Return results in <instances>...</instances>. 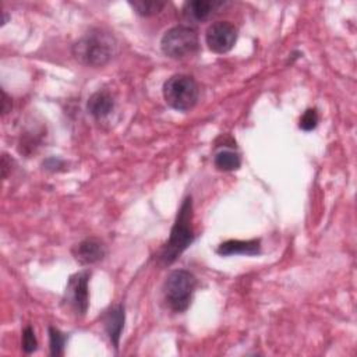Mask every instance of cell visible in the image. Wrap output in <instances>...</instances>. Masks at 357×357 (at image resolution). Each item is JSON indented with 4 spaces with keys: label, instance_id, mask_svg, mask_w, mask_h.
<instances>
[{
    "label": "cell",
    "instance_id": "1",
    "mask_svg": "<svg viewBox=\"0 0 357 357\" xmlns=\"http://www.w3.org/2000/svg\"><path fill=\"white\" fill-rule=\"evenodd\" d=\"M74 59L88 67H103L117 52L116 38L100 28L91 29L73 45Z\"/></svg>",
    "mask_w": 357,
    "mask_h": 357
},
{
    "label": "cell",
    "instance_id": "2",
    "mask_svg": "<svg viewBox=\"0 0 357 357\" xmlns=\"http://www.w3.org/2000/svg\"><path fill=\"white\" fill-rule=\"evenodd\" d=\"M191 219H192V202H191V198L187 197L183 201L180 211L176 216V222L172 227L169 240L159 252L158 259L160 264L163 265L173 264L194 241Z\"/></svg>",
    "mask_w": 357,
    "mask_h": 357
},
{
    "label": "cell",
    "instance_id": "3",
    "mask_svg": "<svg viewBox=\"0 0 357 357\" xmlns=\"http://www.w3.org/2000/svg\"><path fill=\"white\" fill-rule=\"evenodd\" d=\"M197 287L195 276L185 269H176L169 273L163 284V296L169 308L174 312H184Z\"/></svg>",
    "mask_w": 357,
    "mask_h": 357
},
{
    "label": "cell",
    "instance_id": "4",
    "mask_svg": "<svg viewBox=\"0 0 357 357\" xmlns=\"http://www.w3.org/2000/svg\"><path fill=\"white\" fill-rule=\"evenodd\" d=\"M198 85L190 75L176 74L163 84L165 102L174 110L187 112L192 109L198 100Z\"/></svg>",
    "mask_w": 357,
    "mask_h": 357
},
{
    "label": "cell",
    "instance_id": "5",
    "mask_svg": "<svg viewBox=\"0 0 357 357\" xmlns=\"http://www.w3.org/2000/svg\"><path fill=\"white\" fill-rule=\"evenodd\" d=\"M160 49L167 57L174 60L190 57L199 49L198 33L188 25L173 26L162 36Z\"/></svg>",
    "mask_w": 357,
    "mask_h": 357
},
{
    "label": "cell",
    "instance_id": "6",
    "mask_svg": "<svg viewBox=\"0 0 357 357\" xmlns=\"http://www.w3.org/2000/svg\"><path fill=\"white\" fill-rule=\"evenodd\" d=\"M237 40V28L229 21H216L211 24L205 33L208 47L219 54L231 50Z\"/></svg>",
    "mask_w": 357,
    "mask_h": 357
},
{
    "label": "cell",
    "instance_id": "7",
    "mask_svg": "<svg viewBox=\"0 0 357 357\" xmlns=\"http://www.w3.org/2000/svg\"><path fill=\"white\" fill-rule=\"evenodd\" d=\"M88 280H89V272L82 271L75 275H73L68 279L67 287H66V300L68 305L79 315H85L89 304V296H88Z\"/></svg>",
    "mask_w": 357,
    "mask_h": 357
},
{
    "label": "cell",
    "instance_id": "8",
    "mask_svg": "<svg viewBox=\"0 0 357 357\" xmlns=\"http://www.w3.org/2000/svg\"><path fill=\"white\" fill-rule=\"evenodd\" d=\"M225 3L218 0H191L183 6V18L187 22L198 24L209 20Z\"/></svg>",
    "mask_w": 357,
    "mask_h": 357
},
{
    "label": "cell",
    "instance_id": "9",
    "mask_svg": "<svg viewBox=\"0 0 357 357\" xmlns=\"http://www.w3.org/2000/svg\"><path fill=\"white\" fill-rule=\"evenodd\" d=\"M74 258L82 265H91L105 258L106 245L98 238H85L73 248Z\"/></svg>",
    "mask_w": 357,
    "mask_h": 357
},
{
    "label": "cell",
    "instance_id": "10",
    "mask_svg": "<svg viewBox=\"0 0 357 357\" xmlns=\"http://www.w3.org/2000/svg\"><path fill=\"white\" fill-rule=\"evenodd\" d=\"M216 252L222 257L229 255H257L261 252V241L257 238L252 240H227L222 243Z\"/></svg>",
    "mask_w": 357,
    "mask_h": 357
},
{
    "label": "cell",
    "instance_id": "11",
    "mask_svg": "<svg viewBox=\"0 0 357 357\" xmlns=\"http://www.w3.org/2000/svg\"><path fill=\"white\" fill-rule=\"evenodd\" d=\"M123 326H124V307L116 305L110 311H107L105 315V329L114 349L119 347Z\"/></svg>",
    "mask_w": 357,
    "mask_h": 357
},
{
    "label": "cell",
    "instance_id": "12",
    "mask_svg": "<svg viewBox=\"0 0 357 357\" xmlns=\"http://www.w3.org/2000/svg\"><path fill=\"white\" fill-rule=\"evenodd\" d=\"M114 107V100L110 92L107 91H98L91 95L86 103V109L91 116L95 119L106 117Z\"/></svg>",
    "mask_w": 357,
    "mask_h": 357
},
{
    "label": "cell",
    "instance_id": "13",
    "mask_svg": "<svg viewBox=\"0 0 357 357\" xmlns=\"http://www.w3.org/2000/svg\"><path fill=\"white\" fill-rule=\"evenodd\" d=\"M213 163L222 172H233V170H237L240 167L241 159H240V155L237 152L225 149V151H220L215 155Z\"/></svg>",
    "mask_w": 357,
    "mask_h": 357
},
{
    "label": "cell",
    "instance_id": "14",
    "mask_svg": "<svg viewBox=\"0 0 357 357\" xmlns=\"http://www.w3.org/2000/svg\"><path fill=\"white\" fill-rule=\"evenodd\" d=\"M130 6L138 15L152 17L159 14L163 10L165 3L156 1V0H137V1H130Z\"/></svg>",
    "mask_w": 357,
    "mask_h": 357
},
{
    "label": "cell",
    "instance_id": "15",
    "mask_svg": "<svg viewBox=\"0 0 357 357\" xmlns=\"http://www.w3.org/2000/svg\"><path fill=\"white\" fill-rule=\"evenodd\" d=\"M49 343H50V354L61 356L64 351L66 336L57 328L49 326Z\"/></svg>",
    "mask_w": 357,
    "mask_h": 357
},
{
    "label": "cell",
    "instance_id": "16",
    "mask_svg": "<svg viewBox=\"0 0 357 357\" xmlns=\"http://www.w3.org/2000/svg\"><path fill=\"white\" fill-rule=\"evenodd\" d=\"M318 113L315 109H307L300 117V128L304 131H311L318 126Z\"/></svg>",
    "mask_w": 357,
    "mask_h": 357
},
{
    "label": "cell",
    "instance_id": "17",
    "mask_svg": "<svg viewBox=\"0 0 357 357\" xmlns=\"http://www.w3.org/2000/svg\"><path fill=\"white\" fill-rule=\"evenodd\" d=\"M36 346H38V342H36L35 332L31 326H26L22 332V350L29 354L36 350Z\"/></svg>",
    "mask_w": 357,
    "mask_h": 357
},
{
    "label": "cell",
    "instance_id": "18",
    "mask_svg": "<svg viewBox=\"0 0 357 357\" xmlns=\"http://www.w3.org/2000/svg\"><path fill=\"white\" fill-rule=\"evenodd\" d=\"M11 110V99L4 91H1V114L6 116Z\"/></svg>",
    "mask_w": 357,
    "mask_h": 357
},
{
    "label": "cell",
    "instance_id": "19",
    "mask_svg": "<svg viewBox=\"0 0 357 357\" xmlns=\"http://www.w3.org/2000/svg\"><path fill=\"white\" fill-rule=\"evenodd\" d=\"M11 166V159H8V156L6 153H3V158H1V172H3V177L6 178L7 174H8V169Z\"/></svg>",
    "mask_w": 357,
    "mask_h": 357
}]
</instances>
